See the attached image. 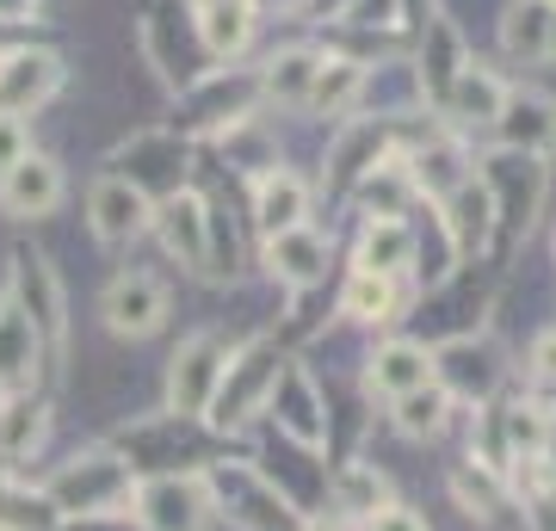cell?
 Listing matches in <instances>:
<instances>
[{
    "label": "cell",
    "mask_w": 556,
    "mask_h": 531,
    "mask_svg": "<svg viewBox=\"0 0 556 531\" xmlns=\"http://www.w3.org/2000/svg\"><path fill=\"white\" fill-rule=\"evenodd\" d=\"M31 155V130H25V118H0V174L13 167V161Z\"/></svg>",
    "instance_id": "60d3db41"
},
{
    "label": "cell",
    "mask_w": 556,
    "mask_h": 531,
    "mask_svg": "<svg viewBox=\"0 0 556 531\" xmlns=\"http://www.w3.org/2000/svg\"><path fill=\"white\" fill-rule=\"evenodd\" d=\"M470 62V50L457 43V31L445 20H427V43H420V93L433 99L439 112H445V93H452L457 68Z\"/></svg>",
    "instance_id": "4dcf8cb0"
},
{
    "label": "cell",
    "mask_w": 556,
    "mask_h": 531,
    "mask_svg": "<svg viewBox=\"0 0 556 531\" xmlns=\"http://www.w3.org/2000/svg\"><path fill=\"white\" fill-rule=\"evenodd\" d=\"M551 7H556V0H551Z\"/></svg>",
    "instance_id": "7dc6e473"
},
{
    "label": "cell",
    "mask_w": 556,
    "mask_h": 531,
    "mask_svg": "<svg viewBox=\"0 0 556 531\" xmlns=\"http://www.w3.org/2000/svg\"><path fill=\"white\" fill-rule=\"evenodd\" d=\"M408 161V174H415V192H427V198H445L470 179V161H464V142L452 137V130H427V142H420L415 155H402Z\"/></svg>",
    "instance_id": "4316f807"
},
{
    "label": "cell",
    "mask_w": 556,
    "mask_h": 531,
    "mask_svg": "<svg viewBox=\"0 0 556 531\" xmlns=\"http://www.w3.org/2000/svg\"><path fill=\"white\" fill-rule=\"evenodd\" d=\"M501 149H519V155H556V99L538 93V87H507L495 118Z\"/></svg>",
    "instance_id": "2e32d148"
},
{
    "label": "cell",
    "mask_w": 556,
    "mask_h": 531,
    "mask_svg": "<svg viewBox=\"0 0 556 531\" xmlns=\"http://www.w3.org/2000/svg\"><path fill=\"white\" fill-rule=\"evenodd\" d=\"M38 7H43V0H0V25H25V20H38Z\"/></svg>",
    "instance_id": "7bdbcfd3"
},
{
    "label": "cell",
    "mask_w": 556,
    "mask_h": 531,
    "mask_svg": "<svg viewBox=\"0 0 556 531\" xmlns=\"http://www.w3.org/2000/svg\"><path fill=\"white\" fill-rule=\"evenodd\" d=\"M62 93L56 50H7L0 56V118H31Z\"/></svg>",
    "instance_id": "9a60e30c"
},
{
    "label": "cell",
    "mask_w": 556,
    "mask_h": 531,
    "mask_svg": "<svg viewBox=\"0 0 556 531\" xmlns=\"http://www.w3.org/2000/svg\"><path fill=\"white\" fill-rule=\"evenodd\" d=\"M204 445H211V427H192L186 414H155V420H137L130 433L118 439V452L130 457V470H149V476H179L186 464H211L204 457Z\"/></svg>",
    "instance_id": "52a82bcc"
},
{
    "label": "cell",
    "mask_w": 556,
    "mask_h": 531,
    "mask_svg": "<svg viewBox=\"0 0 556 531\" xmlns=\"http://www.w3.org/2000/svg\"><path fill=\"white\" fill-rule=\"evenodd\" d=\"M43 489L62 507V526L68 519H124V507H137L142 476L130 470V457L118 445H93V452L68 457Z\"/></svg>",
    "instance_id": "6da1fadb"
},
{
    "label": "cell",
    "mask_w": 556,
    "mask_h": 531,
    "mask_svg": "<svg viewBox=\"0 0 556 531\" xmlns=\"http://www.w3.org/2000/svg\"><path fill=\"white\" fill-rule=\"evenodd\" d=\"M7 291L25 303V315L38 321L43 346H50V358L68 353V291H62L56 266H50V254H38V248H13V278H7Z\"/></svg>",
    "instance_id": "9c48e42d"
},
{
    "label": "cell",
    "mask_w": 556,
    "mask_h": 531,
    "mask_svg": "<svg viewBox=\"0 0 556 531\" xmlns=\"http://www.w3.org/2000/svg\"><path fill=\"white\" fill-rule=\"evenodd\" d=\"M358 93H365V68H358L353 56H321L316 87H309V105H303V112H328V118H340Z\"/></svg>",
    "instance_id": "d590c367"
},
{
    "label": "cell",
    "mask_w": 556,
    "mask_h": 531,
    "mask_svg": "<svg viewBox=\"0 0 556 531\" xmlns=\"http://www.w3.org/2000/svg\"><path fill=\"white\" fill-rule=\"evenodd\" d=\"M0 402H7V390H0Z\"/></svg>",
    "instance_id": "bcb514c9"
},
{
    "label": "cell",
    "mask_w": 556,
    "mask_h": 531,
    "mask_svg": "<svg viewBox=\"0 0 556 531\" xmlns=\"http://www.w3.org/2000/svg\"><path fill=\"white\" fill-rule=\"evenodd\" d=\"M266 414H273V433L298 439V445H309V452L328 439L321 390L309 383V371H298V365H291V358H285V371H278V383H273V402H266Z\"/></svg>",
    "instance_id": "e0dca14e"
},
{
    "label": "cell",
    "mask_w": 556,
    "mask_h": 531,
    "mask_svg": "<svg viewBox=\"0 0 556 531\" xmlns=\"http://www.w3.org/2000/svg\"><path fill=\"white\" fill-rule=\"evenodd\" d=\"M204 489H211V507L236 531H303L298 501L254 464H211Z\"/></svg>",
    "instance_id": "3957f363"
},
{
    "label": "cell",
    "mask_w": 556,
    "mask_h": 531,
    "mask_svg": "<svg viewBox=\"0 0 556 531\" xmlns=\"http://www.w3.org/2000/svg\"><path fill=\"white\" fill-rule=\"evenodd\" d=\"M383 149H390V124L383 118H346L328 142V186H358V179L383 167Z\"/></svg>",
    "instance_id": "7402d4cb"
},
{
    "label": "cell",
    "mask_w": 556,
    "mask_h": 531,
    "mask_svg": "<svg viewBox=\"0 0 556 531\" xmlns=\"http://www.w3.org/2000/svg\"><path fill=\"white\" fill-rule=\"evenodd\" d=\"M328 501H334V513L346 526H365L378 507H390V482H383L378 464H346V470L328 482Z\"/></svg>",
    "instance_id": "836d02e7"
},
{
    "label": "cell",
    "mask_w": 556,
    "mask_h": 531,
    "mask_svg": "<svg viewBox=\"0 0 556 531\" xmlns=\"http://www.w3.org/2000/svg\"><path fill=\"white\" fill-rule=\"evenodd\" d=\"M260 7L254 0H192V31H199V50L211 62H229L254 43Z\"/></svg>",
    "instance_id": "d6986e66"
},
{
    "label": "cell",
    "mask_w": 556,
    "mask_h": 531,
    "mask_svg": "<svg viewBox=\"0 0 556 531\" xmlns=\"http://www.w3.org/2000/svg\"><path fill=\"white\" fill-rule=\"evenodd\" d=\"M211 489L204 476H149L137 489V531H204L211 526Z\"/></svg>",
    "instance_id": "8fae6325"
},
{
    "label": "cell",
    "mask_w": 556,
    "mask_h": 531,
    "mask_svg": "<svg viewBox=\"0 0 556 531\" xmlns=\"http://www.w3.org/2000/svg\"><path fill=\"white\" fill-rule=\"evenodd\" d=\"M427 383H439V371L420 340H383L378 353L365 358V390L383 395V402H396L408 390H427Z\"/></svg>",
    "instance_id": "ffe728a7"
},
{
    "label": "cell",
    "mask_w": 556,
    "mask_h": 531,
    "mask_svg": "<svg viewBox=\"0 0 556 531\" xmlns=\"http://www.w3.org/2000/svg\"><path fill=\"white\" fill-rule=\"evenodd\" d=\"M482 186H489V204H495V236L526 241L538 204H544V186H551L544 161L519 155V149H501V155L482 161Z\"/></svg>",
    "instance_id": "5b68a950"
},
{
    "label": "cell",
    "mask_w": 556,
    "mask_h": 531,
    "mask_svg": "<svg viewBox=\"0 0 556 531\" xmlns=\"http://www.w3.org/2000/svg\"><path fill=\"white\" fill-rule=\"evenodd\" d=\"M501 99H507V80H501L482 56H470L464 68H457V80H452V93H445V112H439V118H452L457 130H477V124L495 130Z\"/></svg>",
    "instance_id": "603a6c76"
},
{
    "label": "cell",
    "mask_w": 556,
    "mask_h": 531,
    "mask_svg": "<svg viewBox=\"0 0 556 531\" xmlns=\"http://www.w3.org/2000/svg\"><path fill=\"white\" fill-rule=\"evenodd\" d=\"M316 68H321V50H278L260 68V99H273V105H309Z\"/></svg>",
    "instance_id": "1f68e13d"
},
{
    "label": "cell",
    "mask_w": 556,
    "mask_h": 531,
    "mask_svg": "<svg viewBox=\"0 0 556 531\" xmlns=\"http://www.w3.org/2000/svg\"><path fill=\"white\" fill-rule=\"evenodd\" d=\"M0 531H62V507L20 470H0Z\"/></svg>",
    "instance_id": "f546056e"
},
{
    "label": "cell",
    "mask_w": 556,
    "mask_h": 531,
    "mask_svg": "<svg viewBox=\"0 0 556 531\" xmlns=\"http://www.w3.org/2000/svg\"><path fill=\"white\" fill-rule=\"evenodd\" d=\"M396 309H402L396 273H365V266H358V273L346 278V291H340V315H346V321H365V328L396 321Z\"/></svg>",
    "instance_id": "d6a6232c"
},
{
    "label": "cell",
    "mask_w": 556,
    "mask_h": 531,
    "mask_svg": "<svg viewBox=\"0 0 556 531\" xmlns=\"http://www.w3.org/2000/svg\"><path fill=\"white\" fill-rule=\"evenodd\" d=\"M415 198V174H408V161H383L371 174L358 179V204L371 211V217H402V204Z\"/></svg>",
    "instance_id": "74e56055"
},
{
    "label": "cell",
    "mask_w": 556,
    "mask_h": 531,
    "mask_svg": "<svg viewBox=\"0 0 556 531\" xmlns=\"http://www.w3.org/2000/svg\"><path fill=\"white\" fill-rule=\"evenodd\" d=\"M62 204V167L43 149H31L25 161H13L7 174H0V211L20 223H43L50 211Z\"/></svg>",
    "instance_id": "ac0fdd59"
},
{
    "label": "cell",
    "mask_w": 556,
    "mask_h": 531,
    "mask_svg": "<svg viewBox=\"0 0 556 531\" xmlns=\"http://www.w3.org/2000/svg\"><path fill=\"white\" fill-rule=\"evenodd\" d=\"M526 377H532L538 408H556V328L532 340V358H526Z\"/></svg>",
    "instance_id": "ab89813d"
},
{
    "label": "cell",
    "mask_w": 556,
    "mask_h": 531,
    "mask_svg": "<svg viewBox=\"0 0 556 531\" xmlns=\"http://www.w3.org/2000/svg\"><path fill=\"white\" fill-rule=\"evenodd\" d=\"M155 236L167 248V260H179L186 273H211V198H199L192 186L155 204Z\"/></svg>",
    "instance_id": "5bb4252c"
},
{
    "label": "cell",
    "mask_w": 556,
    "mask_h": 531,
    "mask_svg": "<svg viewBox=\"0 0 556 531\" xmlns=\"http://www.w3.org/2000/svg\"><path fill=\"white\" fill-rule=\"evenodd\" d=\"M87 229H93L100 248H130L137 236L155 229V198L137 192V186L118 179V174H100L87 186Z\"/></svg>",
    "instance_id": "30bf717a"
},
{
    "label": "cell",
    "mask_w": 556,
    "mask_h": 531,
    "mask_svg": "<svg viewBox=\"0 0 556 531\" xmlns=\"http://www.w3.org/2000/svg\"><path fill=\"white\" fill-rule=\"evenodd\" d=\"M433 371H439V390L445 395H464V402H477V395H489L501 383V353L489 346V340H445L433 353Z\"/></svg>",
    "instance_id": "44dd1931"
},
{
    "label": "cell",
    "mask_w": 556,
    "mask_h": 531,
    "mask_svg": "<svg viewBox=\"0 0 556 531\" xmlns=\"http://www.w3.org/2000/svg\"><path fill=\"white\" fill-rule=\"evenodd\" d=\"M43 439H50V408H43L38 395H7L0 402V470L31 464Z\"/></svg>",
    "instance_id": "f1b7e54d"
},
{
    "label": "cell",
    "mask_w": 556,
    "mask_h": 531,
    "mask_svg": "<svg viewBox=\"0 0 556 531\" xmlns=\"http://www.w3.org/2000/svg\"><path fill=\"white\" fill-rule=\"evenodd\" d=\"M551 62H556V20H551Z\"/></svg>",
    "instance_id": "f6af8a7d"
},
{
    "label": "cell",
    "mask_w": 556,
    "mask_h": 531,
    "mask_svg": "<svg viewBox=\"0 0 556 531\" xmlns=\"http://www.w3.org/2000/svg\"><path fill=\"white\" fill-rule=\"evenodd\" d=\"M100 315H105V334L149 340L167 321V285L155 273H118L100 296Z\"/></svg>",
    "instance_id": "4fadbf2b"
},
{
    "label": "cell",
    "mask_w": 556,
    "mask_h": 531,
    "mask_svg": "<svg viewBox=\"0 0 556 531\" xmlns=\"http://www.w3.org/2000/svg\"><path fill=\"white\" fill-rule=\"evenodd\" d=\"M445 414H452V395L439 390V383H427V390H408L396 395V433L402 439H439L445 433Z\"/></svg>",
    "instance_id": "8d00e7d4"
},
{
    "label": "cell",
    "mask_w": 556,
    "mask_h": 531,
    "mask_svg": "<svg viewBox=\"0 0 556 531\" xmlns=\"http://www.w3.org/2000/svg\"><path fill=\"white\" fill-rule=\"evenodd\" d=\"M223 149H229V167H241V174H273L278 167V142H266V124L260 118H241L229 137H223Z\"/></svg>",
    "instance_id": "f35d334b"
},
{
    "label": "cell",
    "mask_w": 556,
    "mask_h": 531,
    "mask_svg": "<svg viewBox=\"0 0 556 531\" xmlns=\"http://www.w3.org/2000/svg\"><path fill=\"white\" fill-rule=\"evenodd\" d=\"M266 273L285 285V291H309V285H321V273H328V236L321 229H291V236H273L266 241Z\"/></svg>",
    "instance_id": "d4e9b609"
},
{
    "label": "cell",
    "mask_w": 556,
    "mask_h": 531,
    "mask_svg": "<svg viewBox=\"0 0 556 531\" xmlns=\"http://www.w3.org/2000/svg\"><path fill=\"white\" fill-rule=\"evenodd\" d=\"M415 260V229L402 217H371L365 223V241H358V266L365 273H402Z\"/></svg>",
    "instance_id": "e575fe53"
},
{
    "label": "cell",
    "mask_w": 556,
    "mask_h": 531,
    "mask_svg": "<svg viewBox=\"0 0 556 531\" xmlns=\"http://www.w3.org/2000/svg\"><path fill=\"white\" fill-rule=\"evenodd\" d=\"M445 229H452L457 260H477L489 241H495V204H489V186L482 179H464L452 198H445Z\"/></svg>",
    "instance_id": "83f0119b"
},
{
    "label": "cell",
    "mask_w": 556,
    "mask_h": 531,
    "mask_svg": "<svg viewBox=\"0 0 556 531\" xmlns=\"http://www.w3.org/2000/svg\"><path fill=\"white\" fill-rule=\"evenodd\" d=\"M260 105V68L248 75V68H204L192 87H179L174 93V118H167V130H179V137H229L241 118H254Z\"/></svg>",
    "instance_id": "7a4b0ae2"
},
{
    "label": "cell",
    "mask_w": 556,
    "mask_h": 531,
    "mask_svg": "<svg viewBox=\"0 0 556 531\" xmlns=\"http://www.w3.org/2000/svg\"><path fill=\"white\" fill-rule=\"evenodd\" d=\"M551 20H556L551 0H507L501 7V50H507V62H519V68L551 62Z\"/></svg>",
    "instance_id": "484cf974"
},
{
    "label": "cell",
    "mask_w": 556,
    "mask_h": 531,
    "mask_svg": "<svg viewBox=\"0 0 556 531\" xmlns=\"http://www.w3.org/2000/svg\"><path fill=\"white\" fill-rule=\"evenodd\" d=\"M544 457H551V464H556V420H551V445H544Z\"/></svg>",
    "instance_id": "ee69618b"
},
{
    "label": "cell",
    "mask_w": 556,
    "mask_h": 531,
    "mask_svg": "<svg viewBox=\"0 0 556 531\" xmlns=\"http://www.w3.org/2000/svg\"><path fill=\"white\" fill-rule=\"evenodd\" d=\"M278 371H285L278 340H248V346H236V358H229V371H223V383H217V402L204 414V427H211V433H241L254 414H266Z\"/></svg>",
    "instance_id": "277c9868"
},
{
    "label": "cell",
    "mask_w": 556,
    "mask_h": 531,
    "mask_svg": "<svg viewBox=\"0 0 556 531\" xmlns=\"http://www.w3.org/2000/svg\"><path fill=\"white\" fill-rule=\"evenodd\" d=\"M50 346H43L38 321L25 315V303L13 291H0V390L7 395H38Z\"/></svg>",
    "instance_id": "7c38bea8"
},
{
    "label": "cell",
    "mask_w": 556,
    "mask_h": 531,
    "mask_svg": "<svg viewBox=\"0 0 556 531\" xmlns=\"http://www.w3.org/2000/svg\"><path fill=\"white\" fill-rule=\"evenodd\" d=\"M229 358H236V346H229L223 334L179 340V353L167 358V414H186V420L211 414L217 383H223V371H229Z\"/></svg>",
    "instance_id": "ba28073f"
},
{
    "label": "cell",
    "mask_w": 556,
    "mask_h": 531,
    "mask_svg": "<svg viewBox=\"0 0 556 531\" xmlns=\"http://www.w3.org/2000/svg\"><path fill=\"white\" fill-rule=\"evenodd\" d=\"M365 531H427V519H420L415 507H402V501H390V507H378L371 519H365Z\"/></svg>",
    "instance_id": "b9f144b4"
},
{
    "label": "cell",
    "mask_w": 556,
    "mask_h": 531,
    "mask_svg": "<svg viewBox=\"0 0 556 531\" xmlns=\"http://www.w3.org/2000/svg\"><path fill=\"white\" fill-rule=\"evenodd\" d=\"M186 161H192V142L179 137V130H142V137L118 142V149L105 155V167L161 204V198L186 192Z\"/></svg>",
    "instance_id": "8992f818"
},
{
    "label": "cell",
    "mask_w": 556,
    "mask_h": 531,
    "mask_svg": "<svg viewBox=\"0 0 556 531\" xmlns=\"http://www.w3.org/2000/svg\"><path fill=\"white\" fill-rule=\"evenodd\" d=\"M254 223H260V241L303 229V223H309V186H303L291 167L260 174V179H254Z\"/></svg>",
    "instance_id": "cb8c5ba5"
}]
</instances>
